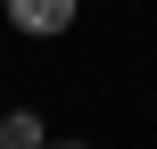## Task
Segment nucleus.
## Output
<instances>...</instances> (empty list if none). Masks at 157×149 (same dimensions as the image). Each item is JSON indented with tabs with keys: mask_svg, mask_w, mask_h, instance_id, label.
<instances>
[{
	"mask_svg": "<svg viewBox=\"0 0 157 149\" xmlns=\"http://www.w3.org/2000/svg\"><path fill=\"white\" fill-rule=\"evenodd\" d=\"M8 25L17 33H66L75 25V0H8Z\"/></svg>",
	"mask_w": 157,
	"mask_h": 149,
	"instance_id": "f257e3e1",
	"label": "nucleus"
},
{
	"mask_svg": "<svg viewBox=\"0 0 157 149\" xmlns=\"http://www.w3.org/2000/svg\"><path fill=\"white\" fill-rule=\"evenodd\" d=\"M0 149H41V116L33 108H8L0 116Z\"/></svg>",
	"mask_w": 157,
	"mask_h": 149,
	"instance_id": "f03ea898",
	"label": "nucleus"
},
{
	"mask_svg": "<svg viewBox=\"0 0 157 149\" xmlns=\"http://www.w3.org/2000/svg\"><path fill=\"white\" fill-rule=\"evenodd\" d=\"M41 149H83V141H41Z\"/></svg>",
	"mask_w": 157,
	"mask_h": 149,
	"instance_id": "7ed1b4c3",
	"label": "nucleus"
}]
</instances>
